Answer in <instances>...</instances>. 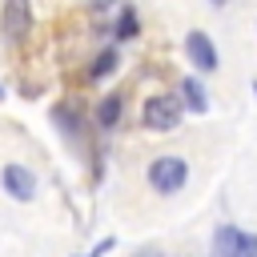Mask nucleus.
<instances>
[{
  "label": "nucleus",
  "instance_id": "11",
  "mask_svg": "<svg viewBox=\"0 0 257 257\" xmlns=\"http://www.w3.org/2000/svg\"><path fill=\"white\" fill-rule=\"evenodd\" d=\"M213 4H217V8H221V4H225V0H213Z\"/></svg>",
  "mask_w": 257,
  "mask_h": 257
},
{
  "label": "nucleus",
  "instance_id": "2",
  "mask_svg": "<svg viewBox=\"0 0 257 257\" xmlns=\"http://www.w3.org/2000/svg\"><path fill=\"white\" fill-rule=\"evenodd\" d=\"M185 181H189L185 157H157V161L149 165V185H153L157 193H177Z\"/></svg>",
  "mask_w": 257,
  "mask_h": 257
},
{
  "label": "nucleus",
  "instance_id": "3",
  "mask_svg": "<svg viewBox=\"0 0 257 257\" xmlns=\"http://www.w3.org/2000/svg\"><path fill=\"white\" fill-rule=\"evenodd\" d=\"M213 257H257V237L237 225H221L213 233Z\"/></svg>",
  "mask_w": 257,
  "mask_h": 257
},
{
  "label": "nucleus",
  "instance_id": "5",
  "mask_svg": "<svg viewBox=\"0 0 257 257\" xmlns=\"http://www.w3.org/2000/svg\"><path fill=\"white\" fill-rule=\"evenodd\" d=\"M185 52H189V60H193V64H197L201 72H213V68H217V48H213L209 32L193 28V32L185 36Z\"/></svg>",
  "mask_w": 257,
  "mask_h": 257
},
{
  "label": "nucleus",
  "instance_id": "9",
  "mask_svg": "<svg viewBox=\"0 0 257 257\" xmlns=\"http://www.w3.org/2000/svg\"><path fill=\"white\" fill-rule=\"evenodd\" d=\"M112 68H116V52L108 48V52H100V56L92 60V68H88V76H92V80H100V76H108Z\"/></svg>",
  "mask_w": 257,
  "mask_h": 257
},
{
  "label": "nucleus",
  "instance_id": "7",
  "mask_svg": "<svg viewBox=\"0 0 257 257\" xmlns=\"http://www.w3.org/2000/svg\"><path fill=\"white\" fill-rule=\"evenodd\" d=\"M116 120H120V96L108 92V96L96 104V124H100V128H112Z\"/></svg>",
  "mask_w": 257,
  "mask_h": 257
},
{
  "label": "nucleus",
  "instance_id": "10",
  "mask_svg": "<svg viewBox=\"0 0 257 257\" xmlns=\"http://www.w3.org/2000/svg\"><path fill=\"white\" fill-rule=\"evenodd\" d=\"M116 36H120V40L137 36V16H133V12H124V16H120V24H116Z\"/></svg>",
  "mask_w": 257,
  "mask_h": 257
},
{
  "label": "nucleus",
  "instance_id": "4",
  "mask_svg": "<svg viewBox=\"0 0 257 257\" xmlns=\"http://www.w3.org/2000/svg\"><path fill=\"white\" fill-rule=\"evenodd\" d=\"M0 28H4L8 40H24L28 28H32V8H28V0H8L4 12H0Z\"/></svg>",
  "mask_w": 257,
  "mask_h": 257
},
{
  "label": "nucleus",
  "instance_id": "6",
  "mask_svg": "<svg viewBox=\"0 0 257 257\" xmlns=\"http://www.w3.org/2000/svg\"><path fill=\"white\" fill-rule=\"evenodd\" d=\"M4 189H8V197L12 201H32V193H36V177H32V169H24V165H4Z\"/></svg>",
  "mask_w": 257,
  "mask_h": 257
},
{
  "label": "nucleus",
  "instance_id": "8",
  "mask_svg": "<svg viewBox=\"0 0 257 257\" xmlns=\"http://www.w3.org/2000/svg\"><path fill=\"white\" fill-rule=\"evenodd\" d=\"M181 96H185V104H189L193 112H205V108H209V100H205V88H201V84H197L193 76H189V80L181 84Z\"/></svg>",
  "mask_w": 257,
  "mask_h": 257
},
{
  "label": "nucleus",
  "instance_id": "1",
  "mask_svg": "<svg viewBox=\"0 0 257 257\" xmlns=\"http://www.w3.org/2000/svg\"><path fill=\"white\" fill-rule=\"evenodd\" d=\"M141 120H145V128H153V133H169V128L181 124V100H177V96H165V92H161V96H149Z\"/></svg>",
  "mask_w": 257,
  "mask_h": 257
},
{
  "label": "nucleus",
  "instance_id": "12",
  "mask_svg": "<svg viewBox=\"0 0 257 257\" xmlns=\"http://www.w3.org/2000/svg\"><path fill=\"white\" fill-rule=\"evenodd\" d=\"M0 92H4V88H0Z\"/></svg>",
  "mask_w": 257,
  "mask_h": 257
}]
</instances>
